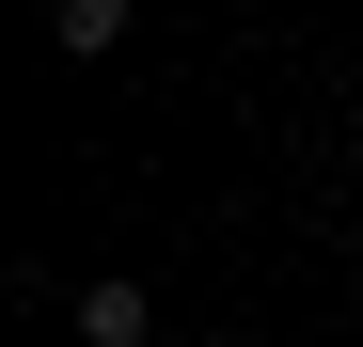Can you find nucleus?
Wrapping results in <instances>:
<instances>
[{"mask_svg": "<svg viewBox=\"0 0 363 347\" xmlns=\"http://www.w3.org/2000/svg\"><path fill=\"white\" fill-rule=\"evenodd\" d=\"M143 316H158V300H143L127 268H95V284H79V347H143Z\"/></svg>", "mask_w": 363, "mask_h": 347, "instance_id": "1", "label": "nucleus"}]
</instances>
